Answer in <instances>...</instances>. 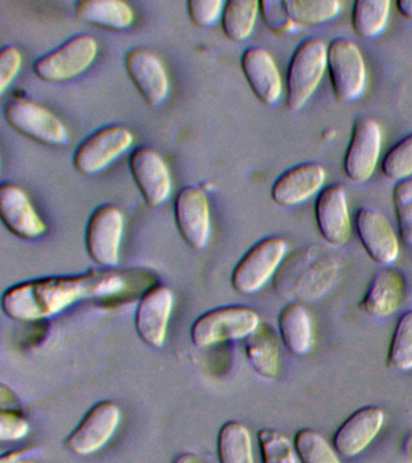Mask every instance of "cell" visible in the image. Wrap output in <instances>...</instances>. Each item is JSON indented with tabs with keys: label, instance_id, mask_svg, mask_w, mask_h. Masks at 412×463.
<instances>
[{
	"label": "cell",
	"instance_id": "obj_1",
	"mask_svg": "<svg viewBox=\"0 0 412 463\" xmlns=\"http://www.w3.org/2000/svg\"><path fill=\"white\" fill-rule=\"evenodd\" d=\"M126 281L115 270H91L21 282L2 296L6 317L21 322L45 320L86 299L107 298L120 293Z\"/></svg>",
	"mask_w": 412,
	"mask_h": 463
},
{
	"label": "cell",
	"instance_id": "obj_2",
	"mask_svg": "<svg viewBox=\"0 0 412 463\" xmlns=\"http://www.w3.org/2000/svg\"><path fill=\"white\" fill-rule=\"evenodd\" d=\"M339 273L338 257L320 245H309L283 260L273 286L278 295L291 302L311 303L329 292Z\"/></svg>",
	"mask_w": 412,
	"mask_h": 463
},
{
	"label": "cell",
	"instance_id": "obj_3",
	"mask_svg": "<svg viewBox=\"0 0 412 463\" xmlns=\"http://www.w3.org/2000/svg\"><path fill=\"white\" fill-rule=\"evenodd\" d=\"M328 69V45L323 40H303L289 61L287 71V97L289 110L299 111L316 92Z\"/></svg>",
	"mask_w": 412,
	"mask_h": 463
},
{
	"label": "cell",
	"instance_id": "obj_4",
	"mask_svg": "<svg viewBox=\"0 0 412 463\" xmlns=\"http://www.w3.org/2000/svg\"><path fill=\"white\" fill-rule=\"evenodd\" d=\"M260 325L259 314L252 307H216L202 314L191 326V342L198 349H205L230 340L247 339Z\"/></svg>",
	"mask_w": 412,
	"mask_h": 463
},
{
	"label": "cell",
	"instance_id": "obj_5",
	"mask_svg": "<svg viewBox=\"0 0 412 463\" xmlns=\"http://www.w3.org/2000/svg\"><path fill=\"white\" fill-rule=\"evenodd\" d=\"M287 250V241L276 235L263 238L253 245L238 260L231 275L235 291L241 295L259 292L280 269Z\"/></svg>",
	"mask_w": 412,
	"mask_h": 463
},
{
	"label": "cell",
	"instance_id": "obj_6",
	"mask_svg": "<svg viewBox=\"0 0 412 463\" xmlns=\"http://www.w3.org/2000/svg\"><path fill=\"white\" fill-rule=\"evenodd\" d=\"M99 43L90 34L72 36L34 63V74L46 82H64L82 74L95 61Z\"/></svg>",
	"mask_w": 412,
	"mask_h": 463
},
{
	"label": "cell",
	"instance_id": "obj_7",
	"mask_svg": "<svg viewBox=\"0 0 412 463\" xmlns=\"http://www.w3.org/2000/svg\"><path fill=\"white\" fill-rule=\"evenodd\" d=\"M5 121L24 137L46 146H64L70 141L64 123L41 104L13 98L3 109Z\"/></svg>",
	"mask_w": 412,
	"mask_h": 463
},
{
	"label": "cell",
	"instance_id": "obj_8",
	"mask_svg": "<svg viewBox=\"0 0 412 463\" xmlns=\"http://www.w3.org/2000/svg\"><path fill=\"white\" fill-rule=\"evenodd\" d=\"M328 71L335 98L342 103L357 100L367 85V65L359 47L343 38L328 45Z\"/></svg>",
	"mask_w": 412,
	"mask_h": 463
},
{
	"label": "cell",
	"instance_id": "obj_9",
	"mask_svg": "<svg viewBox=\"0 0 412 463\" xmlns=\"http://www.w3.org/2000/svg\"><path fill=\"white\" fill-rule=\"evenodd\" d=\"M131 130L121 125L103 127L82 140L74 152L73 165L79 173L93 175L132 146Z\"/></svg>",
	"mask_w": 412,
	"mask_h": 463
},
{
	"label": "cell",
	"instance_id": "obj_10",
	"mask_svg": "<svg viewBox=\"0 0 412 463\" xmlns=\"http://www.w3.org/2000/svg\"><path fill=\"white\" fill-rule=\"evenodd\" d=\"M121 421V409L113 401H102L93 405L73 432L64 440L72 454L90 456L106 447L117 432Z\"/></svg>",
	"mask_w": 412,
	"mask_h": 463
},
{
	"label": "cell",
	"instance_id": "obj_11",
	"mask_svg": "<svg viewBox=\"0 0 412 463\" xmlns=\"http://www.w3.org/2000/svg\"><path fill=\"white\" fill-rule=\"evenodd\" d=\"M125 220L121 210L111 204L95 209L86 226V249L100 266L113 268L120 259Z\"/></svg>",
	"mask_w": 412,
	"mask_h": 463
},
{
	"label": "cell",
	"instance_id": "obj_12",
	"mask_svg": "<svg viewBox=\"0 0 412 463\" xmlns=\"http://www.w3.org/2000/svg\"><path fill=\"white\" fill-rule=\"evenodd\" d=\"M382 148V129L370 118H358L353 123L352 136L347 147L343 170L356 184L370 180L378 165Z\"/></svg>",
	"mask_w": 412,
	"mask_h": 463
},
{
	"label": "cell",
	"instance_id": "obj_13",
	"mask_svg": "<svg viewBox=\"0 0 412 463\" xmlns=\"http://www.w3.org/2000/svg\"><path fill=\"white\" fill-rule=\"evenodd\" d=\"M175 217L180 235L191 249L202 251L211 239V210L201 188L187 186L177 194Z\"/></svg>",
	"mask_w": 412,
	"mask_h": 463
},
{
	"label": "cell",
	"instance_id": "obj_14",
	"mask_svg": "<svg viewBox=\"0 0 412 463\" xmlns=\"http://www.w3.org/2000/svg\"><path fill=\"white\" fill-rule=\"evenodd\" d=\"M175 295L165 285L153 286L140 298L137 307L135 325L139 338L155 349L165 345Z\"/></svg>",
	"mask_w": 412,
	"mask_h": 463
},
{
	"label": "cell",
	"instance_id": "obj_15",
	"mask_svg": "<svg viewBox=\"0 0 412 463\" xmlns=\"http://www.w3.org/2000/svg\"><path fill=\"white\" fill-rule=\"evenodd\" d=\"M354 227L365 251L375 263L387 267L396 262L400 252L399 239L378 210L369 206L358 209Z\"/></svg>",
	"mask_w": 412,
	"mask_h": 463
},
{
	"label": "cell",
	"instance_id": "obj_16",
	"mask_svg": "<svg viewBox=\"0 0 412 463\" xmlns=\"http://www.w3.org/2000/svg\"><path fill=\"white\" fill-rule=\"evenodd\" d=\"M129 169L148 205L160 206L171 197V173L158 152L149 147L137 148L129 157Z\"/></svg>",
	"mask_w": 412,
	"mask_h": 463
},
{
	"label": "cell",
	"instance_id": "obj_17",
	"mask_svg": "<svg viewBox=\"0 0 412 463\" xmlns=\"http://www.w3.org/2000/svg\"><path fill=\"white\" fill-rule=\"evenodd\" d=\"M125 67L149 107L158 108L165 103L169 93V79L157 54L146 49L129 50L125 56Z\"/></svg>",
	"mask_w": 412,
	"mask_h": 463
},
{
	"label": "cell",
	"instance_id": "obj_18",
	"mask_svg": "<svg viewBox=\"0 0 412 463\" xmlns=\"http://www.w3.org/2000/svg\"><path fill=\"white\" fill-rule=\"evenodd\" d=\"M314 215L318 231L329 245L342 246L350 241L352 223L346 188L342 184H329L318 194Z\"/></svg>",
	"mask_w": 412,
	"mask_h": 463
},
{
	"label": "cell",
	"instance_id": "obj_19",
	"mask_svg": "<svg viewBox=\"0 0 412 463\" xmlns=\"http://www.w3.org/2000/svg\"><path fill=\"white\" fill-rule=\"evenodd\" d=\"M0 216L5 227L24 241L41 238L48 230L26 191L15 184L0 186Z\"/></svg>",
	"mask_w": 412,
	"mask_h": 463
},
{
	"label": "cell",
	"instance_id": "obj_20",
	"mask_svg": "<svg viewBox=\"0 0 412 463\" xmlns=\"http://www.w3.org/2000/svg\"><path fill=\"white\" fill-rule=\"evenodd\" d=\"M383 422L385 411L378 405L358 409L336 430L332 437V447L342 458H354L378 437Z\"/></svg>",
	"mask_w": 412,
	"mask_h": 463
},
{
	"label": "cell",
	"instance_id": "obj_21",
	"mask_svg": "<svg viewBox=\"0 0 412 463\" xmlns=\"http://www.w3.org/2000/svg\"><path fill=\"white\" fill-rule=\"evenodd\" d=\"M325 180L327 170L320 163H300L277 177L271 188V197L281 206L302 204L321 191Z\"/></svg>",
	"mask_w": 412,
	"mask_h": 463
},
{
	"label": "cell",
	"instance_id": "obj_22",
	"mask_svg": "<svg viewBox=\"0 0 412 463\" xmlns=\"http://www.w3.org/2000/svg\"><path fill=\"white\" fill-rule=\"evenodd\" d=\"M242 71L249 87L266 107L277 104L283 92V83L273 57L265 49L248 47L241 56Z\"/></svg>",
	"mask_w": 412,
	"mask_h": 463
},
{
	"label": "cell",
	"instance_id": "obj_23",
	"mask_svg": "<svg viewBox=\"0 0 412 463\" xmlns=\"http://www.w3.org/2000/svg\"><path fill=\"white\" fill-rule=\"evenodd\" d=\"M407 293L404 274L386 267L375 274L359 302V309L369 317L386 318L399 309Z\"/></svg>",
	"mask_w": 412,
	"mask_h": 463
},
{
	"label": "cell",
	"instance_id": "obj_24",
	"mask_svg": "<svg viewBox=\"0 0 412 463\" xmlns=\"http://www.w3.org/2000/svg\"><path fill=\"white\" fill-rule=\"evenodd\" d=\"M245 356L256 374L267 380L277 378L281 364V345L273 326L262 324L245 339Z\"/></svg>",
	"mask_w": 412,
	"mask_h": 463
},
{
	"label": "cell",
	"instance_id": "obj_25",
	"mask_svg": "<svg viewBox=\"0 0 412 463\" xmlns=\"http://www.w3.org/2000/svg\"><path fill=\"white\" fill-rule=\"evenodd\" d=\"M75 16L85 24L110 31H124L135 22L132 7L121 0L79 2L75 4Z\"/></svg>",
	"mask_w": 412,
	"mask_h": 463
},
{
	"label": "cell",
	"instance_id": "obj_26",
	"mask_svg": "<svg viewBox=\"0 0 412 463\" xmlns=\"http://www.w3.org/2000/svg\"><path fill=\"white\" fill-rule=\"evenodd\" d=\"M278 329L289 353L302 356L312 345V324L302 303L289 302L278 317Z\"/></svg>",
	"mask_w": 412,
	"mask_h": 463
},
{
	"label": "cell",
	"instance_id": "obj_27",
	"mask_svg": "<svg viewBox=\"0 0 412 463\" xmlns=\"http://www.w3.org/2000/svg\"><path fill=\"white\" fill-rule=\"evenodd\" d=\"M216 455L219 463H255L248 427L240 421L224 423L216 438Z\"/></svg>",
	"mask_w": 412,
	"mask_h": 463
},
{
	"label": "cell",
	"instance_id": "obj_28",
	"mask_svg": "<svg viewBox=\"0 0 412 463\" xmlns=\"http://www.w3.org/2000/svg\"><path fill=\"white\" fill-rule=\"evenodd\" d=\"M260 3L256 0H229L222 14L223 31L231 42L247 40L254 31Z\"/></svg>",
	"mask_w": 412,
	"mask_h": 463
},
{
	"label": "cell",
	"instance_id": "obj_29",
	"mask_svg": "<svg viewBox=\"0 0 412 463\" xmlns=\"http://www.w3.org/2000/svg\"><path fill=\"white\" fill-rule=\"evenodd\" d=\"M389 0H357L353 4L352 25L361 39H375L385 31L390 14Z\"/></svg>",
	"mask_w": 412,
	"mask_h": 463
},
{
	"label": "cell",
	"instance_id": "obj_30",
	"mask_svg": "<svg viewBox=\"0 0 412 463\" xmlns=\"http://www.w3.org/2000/svg\"><path fill=\"white\" fill-rule=\"evenodd\" d=\"M284 5L298 27L328 24L341 11V3L338 0H285Z\"/></svg>",
	"mask_w": 412,
	"mask_h": 463
},
{
	"label": "cell",
	"instance_id": "obj_31",
	"mask_svg": "<svg viewBox=\"0 0 412 463\" xmlns=\"http://www.w3.org/2000/svg\"><path fill=\"white\" fill-rule=\"evenodd\" d=\"M294 448L302 463H341L334 447L316 430H299L295 433Z\"/></svg>",
	"mask_w": 412,
	"mask_h": 463
},
{
	"label": "cell",
	"instance_id": "obj_32",
	"mask_svg": "<svg viewBox=\"0 0 412 463\" xmlns=\"http://www.w3.org/2000/svg\"><path fill=\"white\" fill-rule=\"evenodd\" d=\"M387 367L397 371L412 369V310L405 311L397 322L387 354Z\"/></svg>",
	"mask_w": 412,
	"mask_h": 463
},
{
	"label": "cell",
	"instance_id": "obj_33",
	"mask_svg": "<svg viewBox=\"0 0 412 463\" xmlns=\"http://www.w3.org/2000/svg\"><path fill=\"white\" fill-rule=\"evenodd\" d=\"M382 173L392 181L408 180L412 176V133L394 144L382 161Z\"/></svg>",
	"mask_w": 412,
	"mask_h": 463
},
{
	"label": "cell",
	"instance_id": "obj_34",
	"mask_svg": "<svg viewBox=\"0 0 412 463\" xmlns=\"http://www.w3.org/2000/svg\"><path fill=\"white\" fill-rule=\"evenodd\" d=\"M258 441L263 463H296L294 444L280 430H260Z\"/></svg>",
	"mask_w": 412,
	"mask_h": 463
},
{
	"label": "cell",
	"instance_id": "obj_35",
	"mask_svg": "<svg viewBox=\"0 0 412 463\" xmlns=\"http://www.w3.org/2000/svg\"><path fill=\"white\" fill-rule=\"evenodd\" d=\"M393 202L401 241L412 246V179L396 184Z\"/></svg>",
	"mask_w": 412,
	"mask_h": 463
},
{
	"label": "cell",
	"instance_id": "obj_36",
	"mask_svg": "<svg viewBox=\"0 0 412 463\" xmlns=\"http://www.w3.org/2000/svg\"><path fill=\"white\" fill-rule=\"evenodd\" d=\"M260 11H262L267 28L274 34L289 35L298 29V25L289 16L284 2H280V0L260 2Z\"/></svg>",
	"mask_w": 412,
	"mask_h": 463
},
{
	"label": "cell",
	"instance_id": "obj_37",
	"mask_svg": "<svg viewBox=\"0 0 412 463\" xmlns=\"http://www.w3.org/2000/svg\"><path fill=\"white\" fill-rule=\"evenodd\" d=\"M224 6L225 3L222 0H190L187 2V13L194 24L207 28L216 25L222 17Z\"/></svg>",
	"mask_w": 412,
	"mask_h": 463
},
{
	"label": "cell",
	"instance_id": "obj_38",
	"mask_svg": "<svg viewBox=\"0 0 412 463\" xmlns=\"http://www.w3.org/2000/svg\"><path fill=\"white\" fill-rule=\"evenodd\" d=\"M30 430V422L19 411H12V409H2V411H0V440H20L27 437Z\"/></svg>",
	"mask_w": 412,
	"mask_h": 463
},
{
	"label": "cell",
	"instance_id": "obj_39",
	"mask_svg": "<svg viewBox=\"0 0 412 463\" xmlns=\"http://www.w3.org/2000/svg\"><path fill=\"white\" fill-rule=\"evenodd\" d=\"M23 53L19 47L8 45L0 51V93L5 94L19 74Z\"/></svg>",
	"mask_w": 412,
	"mask_h": 463
},
{
	"label": "cell",
	"instance_id": "obj_40",
	"mask_svg": "<svg viewBox=\"0 0 412 463\" xmlns=\"http://www.w3.org/2000/svg\"><path fill=\"white\" fill-rule=\"evenodd\" d=\"M397 9L407 20H412V0H398Z\"/></svg>",
	"mask_w": 412,
	"mask_h": 463
},
{
	"label": "cell",
	"instance_id": "obj_41",
	"mask_svg": "<svg viewBox=\"0 0 412 463\" xmlns=\"http://www.w3.org/2000/svg\"><path fill=\"white\" fill-rule=\"evenodd\" d=\"M173 463H204V461L200 456L193 454V452H184V454L177 456Z\"/></svg>",
	"mask_w": 412,
	"mask_h": 463
}]
</instances>
